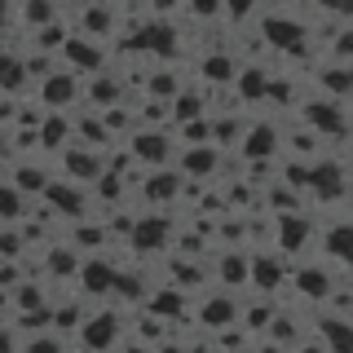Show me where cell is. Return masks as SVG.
<instances>
[{
	"mask_svg": "<svg viewBox=\"0 0 353 353\" xmlns=\"http://www.w3.org/2000/svg\"><path fill=\"white\" fill-rule=\"evenodd\" d=\"M172 216H159V212H137V225L128 234V248L137 256H150V252H163L172 243Z\"/></svg>",
	"mask_w": 353,
	"mask_h": 353,
	"instance_id": "obj_1",
	"label": "cell"
},
{
	"mask_svg": "<svg viewBox=\"0 0 353 353\" xmlns=\"http://www.w3.org/2000/svg\"><path fill=\"white\" fill-rule=\"evenodd\" d=\"M84 75H75L71 66H58V71L49 75V80L40 84V106L44 110H62V115H71V102H80L84 97Z\"/></svg>",
	"mask_w": 353,
	"mask_h": 353,
	"instance_id": "obj_2",
	"label": "cell"
},
{
	"mask_svg": "<svg viewBox=\"0 0 353 353\" xmlns=\"http://www.w3.org/2000/svg\"><path fill=\"white\" fill-rule=\"evenodd\" d=\"M172 150H176V141H172V132H163V128H137L128 137V154L137 163H150V168H163V163L172 159Z\"/></svg>",
	"mask_w": 353,
	"mask_h": 353,
	"instance_id": "obj_3",
	"label": "cell"
},
{
	"mask_svg": "<svg viewBox=\"0 0 353 353\" xmlns=\"http://www.w3.org/2000/svg\"><path fill=\"white\" fill-rule=\"evenodd\" d=\"M119 331H124V318L115 314V309H97V314H88V323L80 331L84 349L88 353H115V340Z\"/></svg>",
	"mask_w": 353,
	"mask_h": 353,
	"instance_id": "obj_4",
	"label": "cell"
},
{
	"mask_svg": "<svg viewBox=\"0 0 353 353\" xmlns=\"http://www.w3.org/2000/svg\"><path fill=\"white\" fill-rule=\"evenodd\" d=\"M301 124L323 132V137H340L349 124H345V110H340L336 97H309V102L301 106Z\"/></svg>",
	"mask_w": 353,
	"mask_h": 353,
	"instance_id": "obj_5",
	"label": "cell"
},
{
	"mask_svg": "<svg viewBox=\"0 0 353 353\" xmlns=\"http://www.w3.org/2000/svg\"><path fill=\"white\" fill-rule=\"evenodd\" d=\"M287 283H292V270H287L283 252H252V287L261 296H274Z\"/></svg>",
	"mask_w": 353,
	"mask_h": 353,
	"instance_id": "obj_6",
	"label": "cell"
},
{
	"mask_svg": "<svg viewBox=\"0 0 353 353\" xmlns=\"http://www.w3.org/2000/svg\"><path fill=\"white\" fill-rule=\"evenodd\" d=\"M181 185H185V172L181 168H154L150 176H141V203H150V208H168L176 203V194H181Z\"/></svg>",
	"mask_w": 353,
	"mask_h": 353,
	"instance_id": "obj_7",
	"label": "cell"
},
{
	"mask_svg": "<svg viewBox=\"0 0 353 353\" xmlns=\"http://www.w3.org/2000/svg\"><path fill=\"white\" fill-rule=\"evenodd\" d=\"M62 181H75V185H97L102 181V154L97 150H88V146H71V150H62Z\"/></svg>",
	"mask_w": 353,
	"mask_h": 353,
	"instance_id": "obj_8",
	"label": "cell"
},
{
	"mask_svg": "<svg viewBox=\"0 0 353 353\" xmlns=\"http://www.w3.org/2000/svg\"><path fill=\"white\" fill-rule=\"evenodd\" d=\"M309 194H314V199H340V194H349V172H345V163H336V159H314V168H309Z\"/></svg>",
	"mask_w": 353,
	"mask_h": 353,
	"instance_id": "obj_9",
	"label": "cell"
},
{
	"mask_svg": "<svg viewBox=\"0 0 353 353\" xmlns=\"http://www.w3.org/2000/svg\"><path fill=\"white\" fill-rule=\"evenodd\" d=\"M243 323V309L234 296H208L203 305H199V331H212V336H221L225 327Z\"/></svg>",
	"mask_w": 353,
	"mask_h": 353,
	"instance_id": "obj_10",
	"label": "cell"
},
{
	"mask_svg": "<svg viewBox=\"0 0 353 353\" xmlns=\"http://www.w3.org/2000/svg\"><path fill=\"white\" fill-rule=\"evenodd\" d=\"M44 208H49V212L71 216V221H84L88 216V194L75 181H53L49 194H44Z\"/></svg>",
	"mask_w": 353,
	"mask_h": 353,
	"instance_id": "obj_11",
	"label": "cell"
},
{
	"mask_svg": "<svg viewBox=\"0 0 353 353\" xmlns=\"http://www.w3.org/2000/svg\"><path fill=\"white\" fill-rule=\"evenodd\" d=\"M80 287H84V296H93V301H106V296H115V287H119V270L110 261L93 256V261H84V270H80Z\"/></svg>",
	"mask_w": 353,
	"mask_h": 353,
	"instance_id": "obj_12",
	"label": "cell"
},
{
	"mask_svg": "<svg viewBox=\"0 0 353 353\" xmlns=\"http://www.w3.org/2000/svg\"><path fill=\"white\" fill-rule=\"evenodd\" d=\"M58 58H62V66H71L75 75H97L102 71V49H97L88 36H80V31L66 40V49L58 53Z\"/></svg>",
	"mask_w": 353,
	"mask_h": 353,
	"instance_id": "obj_13",
	"label": "cell"
},
{
	"mask_svg": "<svg viewBox=\"0 0 353 353\" xmlns=\"http://www.w3.org/2000/svg\"><path fill=\"white\" fill-rule=\"evenodd\" d=\"M309 234H314V221L305 212H287L279 216V230H274V248L283 252V256H292V252H305Z\"/></svg>",
	"mask_w": 353,
	"mask_h": 353,
	"instance_id": "obj_14",
	"label": "cell"
},
{
	"mask_svg": "<svg viewBox=\"0 0 353 353\" xmlns=\"http://www.w3.org/2000/svg\"><path fill=\"white\" fill-rule=\"evenodd\" d=\"M221 146H181V159L176 168L185 172V181H212L216 176V163H221Z\"/></svg>",
	"mask_w": 353,
	"mask_h": 353,
	"instance_id": "obj_15",
	"label": "cell"
},
{
	"mask_svg": "<svg viewBox=\"0 0 353 353\" xmlns=\"http://www.w3.org/2000/svg\"><path fill=\"white\" fill-rule=\"evenodd\" d=\"M261 36H265L270 49H301V44H305V27L296 18L270 14V18H261Z\"/></svg>",
	"mask_w": 353,
	"mask_h": 353,
	"instance_id": "obj_16",
	"label": "cell"
},
{
	"mask_svg": "<svg viewBox=\"0 0 353 353\" xmlns=\"http://www.w3.org/2000/svg\"><path fill=\"white\" fill-rule=\"evenodd\" d=\"M216 279L225 283V287H252V256H248V248H225L216 256Z\"/></svg>",
	"mask_w": 353,
	"mask_h": 353,
	"instance_id": "obj_17",
	"label": "cell"
},
{
	"mask_svg": "<svg viewBox=\"0 0 353 353\" xmlns=\"http://www.w3.org/2000/svg\"><path fill=\"white\" fill-rule=\"evenodd\" d=\"M176 27L172 22H159V18H150L146 27L137 31V49H146V53H154V58H172L176 53Z\"/></svg>",
	"mask_w": 353,
	"mask_h": 353,
	"instance_id": "obj_18",
	"label": "cell"
},
{
	"mask_svg": "<svg viewBox=\"0 0 353 353\" xmlns=\"http://www.w3.org/2000/svg\"><path fill=\"white\" fill-rule=\"evenodd\" d=\"M279 141H283V132L274 128V124H252V128H248V137H243V146H239V150H243V159L261 163V159H274V154L283 150Z\"/></svg>",
	"mask_w": 353,
	"mask_h": 353,
	"instance_id": "obj_19",
	"label": "cell"
},
{
	"mask_svg": "<svg viewBox=\"0 0 353 353\" xmlns=\"http://www.w3.org/2000/svg\"><path fill=\"white\" fill-rule=\"evenodd\" d=\"M84 97H88V106L102 115V110L124 102V80H119V75H110V71H97V75H88V93Z\"/></svg>",
	"mask_w": 353,
	"mask_h": 353,
	"instance_id": "obj_20",
	"label": "cell"
},
{
	"mask_svg": "<svg viewBox=\"0 0 353 353\" xmlns=\"http://www.w3.org/2000/svg\"><path fill=\"white\" fill-rule=\"evenodd\" d=\"M5 163H9V181L5 185H14L22 194H49V185H53L49 168H40V163H18V159H5Z\"/></svg>",
	"mask_w": 353,
	"mask_h": 353,
	"instance_id": "obj_21",
	"label": "cell"
},
{
	"mask_svg": "<svg viewBox=\"0 0 353 353\" xmlns=\"http://www.w3.org/2000/svg\"><path fill=\"white\" fill-rule=\"evenodd\" d=\"M292 287L305 301H331V292H336V283H331V274L323 265H301V270L292 274Z\"/></svg>",
	"mask_w": 353,
	"mask_h": 353,
	"instance_id": "obj_22",
	"label": "cell"
},
{
	"mask_svg": "<svg viewBox=\"0 0 353 353\" xmlns=\"http://www.w3.org/2000/svg\"><path fill=\"white\" fill-rule=\"evenodd\" d=\"M84 261L75 256V248H66V243H49L44 248V279H80Z\"/></svg>",
	"mask_w": 353,
	"mask_h": 353,
	"instance_id": "obj_23",
	"label": "cell"
},
{
	"mask_svg": "<svg viewBox=\"0 0 353 353\" xmlns=\"http://www.w3.org/2000/svg\"><path fill=\"white\" fill-rule=\"evenodd\" d=\"M318 340L331 349V353H353V323L340 314H323L318 318Z\"/></svg>",
	"mask_w": 353,
	"mask_h": 353,
	"instance_id": "obj_24",
	"label": "cell"
},
{
	"mask_svg": "<svg viewBox=\"0 0 353 353\" xmlns=\"http://www.w3.org/2000/svg\"><path fill=\"white\" fill-rule=\"evenodd\" d=\"M318 84H323L327 97H336V102L353 97V62H327V66H318Z\"/></svg>",
	"mask_w": 353,
	"mask_h": 353,
	"instance_id": "obj_25",
	"label": "cell"
},
{
	"mask_svg": "<svg viewBox=\"0 0 353 353\" xmlns=\"http://www.w3.org/2000/svg\"><path fill=\"white\" fill-rule=\"evenodd\" d=\"M234 93H239V102H265V97H270V71L256 66V62H248L234 80Z\"/></svg>",
	"mask_w": 353,
	"mask_h": 353,
	"instance_id": "obj_26",
	"label": "cell"
},
{
	"mask_svg": "<svg viewBox=\"0 0 353 353\" xmlns=\"http://www.w3.org/2000/svg\"><path fill=\"white\" fill-rule=\"evenodd\" d=\"M185 88H181V71H172V66H159V71L146 75V97L150 102H176Z\"/></svg>",
	"mask_w": 353,
	"mask_h": 353,
	"instance_id": "obj_27",
	"label": "cell"
},
{
	"mask_svg": "<svg viewBox=\"0 0 353 353\" xmlns=\"http://www.w3.org/2000/svg\"><path fill=\"white\" fill-rule=\"evenodd\" d=\"M239 71L243 66H234V58L230 53H208L203 62H199V75H203V84H234L239 80Z\"/></svg>",
	"mask_w": 353,
	"mask_h": 353,
	"instance_id": "obj_28",
	"label": "cell"
},
{
	"mask_svg": "<svg viewBox=\"0 0 353 353\" xmlns=\"http://www.w3.org/2000/svg\"><path fill=\"white\" fill-rule=\"evenodd\" d=\"M323 252L331 261L340 265H353V225L345 221V225H327L323 230Z\"/></svg>",
	"mask_w": 353,
	"mask_h": 353,
	"instance_id": "obj_29",
	"label": "cell"
},
{
	"mask_svg": "<svg viewBox=\"0 0 353 353\" xmlns=\"http://www.w3.org/2000/svg\"><path fill=\"white\" fill-rule=\"evenodd\" d=\"M110 31H115V14H110L102 0H93V5L84 9V18H80V36L102 40V36H110Z\"/></svg>",
	"mask_w": 353,
	"mask_h": 353,
	"instance_id": "obj_30",
	"label": "cell"
},
{
	"mask_svg": "<svg viewBox=\"0 0 353 353\" xmlns=\"http://www.w3.org/2000/svg\"><path fill=\"white\" fill-rule=\"evenodd\" d=\"M22 84H31L27 58H18V53H5V66H0V88H5V97H18Z\"/></svg>",
	"mask_w": 353,
	"mask_h": 353,
	"instance_id": "obj_31",
	"label": "cell"
},
{
	"mask_svg": "<svg viewBox=\"0 0 353 353\" xmlns=\"http://www.w3.org/2000/svg\"><path fill=\"white\" fill-rule=\"evenodd\" d=\"M194 119H208V110H203V93L185 88V93L172 102V124H176V128H185V124H194Z\"/></svg>",
	"mask_w": 353,
	"mask_h": 353,
	"instance_id": "obj_32",
	"label": "cell"
},
{
	"mask_svg": "<svg viewBox=\"0 0 353 353\" xmlns=\"http://www.w3.org/2000/svg\"><path fill=\"white\" fill-rule=\"evenodd\" d=\"M150 314L154 318H163V323H168V318H176V314H181V309H185V301H181V292H176V287L168 283V287H159V292H150Z\"/></svg>",
	"mask_w": 353,
	"mask_h": 353,
	"instance_id": "obj_33",
	"label": "cell"
},
{
	"mask_svg": "<svg viewBox=\"0 0 353 353\" xmlns=\"http://www.w3.org/2000/svg\"><path fill=\"white\" fill-rule=\"evenodd\" d=\"M0 221L5 225H27V194L14 190V185L0 190Z\"/></svg>",
	"mask_w": 353,
	"mask_h": 353,
	"instance_id": "obj_34",
	"label": "cell"
},
{
	"mask_svg": "<svg viewBox=\"0 0 353 353\" xmlns=\"http://www.w3.org/2000/svg\"><path fill=\"white\" fill-rule=\"evenodd\" d=\"M84 323H88L84 301H75V305H58V309H53V331H58V336H66V331H84Z\"/></svg>",
	"mask_w": 353,
	"mask_h": 353,
	"instance_id": "obj_35",
	"label": "cell"
},
{
	"mask_svg": "<svg viewBox=\"0 0 353 353\" xmlns=\"http://www.w3.org/2000/svg\"><path fill=\"white\" fill-rule=\"evenodd\" d=\"M22 18H27V27L44 31V27L58 22V5H53V0H22Z\"/></svg>",
	"mask_w": 353,
	"mask_h": 353,
	"instance_id": "obj_36",
	"label": "cell"
},
{
	"mask_svg": "<svg viewBox=\"0 0 353 353\" xmlns=\"http://www.w3.org/2000/svg\"><path fill=\"white\" fill-rule=\"evenodd\" d=\"M274 318H279V309H274V301H256V305H248V309H243V331H270L274 327Z\"/></svg>",
	"mask_w": 353,
	"mask_h": 353,
	"instance_id": "obj_37",
	"label": "cell"
},
{
	"mask_svg": "<svg viewBox=\"0 0 353 353\" xmlns=\"http://www.w3.org/2000/svg\"><path fill=\"white\" fill-rule=\"evenodd\" d=\"M270 340H274V345H287V349L305 345V340H301V327H296V318L283 314V309H279V318H274V327H270Z\"/></svg>",
	"mask_w": 353,
	"mask_h": 353,
	"instance_id": "obj_38",
	"label": "cell"
},
{
	"mask_svg": "<svg viewBox=\"0 0 353 353\" xmlns=\"http://www.w3.org/2000/svg\"><path fill=\"white\" fill-rule=\"evenodd\" d=\"M287 141H292V146H287V159H309V154H314V141H323V132H314V128L301 124Z\"/></svg>",
	"mask_w": 353,
	"mask_h": 353,
	"instance_id": "obj_39",
	"label": "cell"
},
{
	"mask_svg": "<svg viewBox=\"0 0 353 353\" xmlns=\"http://www.w3.org/2000/svg\"><path fill=\"white\" fill-rule=\"evenodd\" d=\"M172 287H203V279H208V270H203V265H190V261H185V256H176L172 261Z\"/></svg>",
	"mask_w": 353,
	"mask_h": 353,
	"instance_id": "obj_40",
	"label": "cell"
},
{
	"mask_svg": "<svg viewBox=\"0 0 353 353\" xmlns=\"http://www.w3.org/2000/svg\"><path fill=\"white\" fill-rule=\"evenodd\" d=\"M66 40H71V36H66V27H62V22H53V27H44V31H36V53H53V49H66Z\"/></svg>",
	"mask_w": 353,
	"mask_h": 353,
	"instance_id": "obj_41",
	"label": "cell"
},
{
	"mask_svg": "<svg viewBox=\"0 0 353 353\" xmlns=\"http://www.w3.org/2000/svg\"><path fill=\"white\" fill-rule=\"evenodd\" d=\"M22 248H27L22 230L18 225H5V234H0V256H5V261H22Z\"/></svg>",
	"mask_w": 353,
	"mask_h": 353,
	"instance_id": "obj_42",
	"label": "cell"
},
{
	"mask_svg": "<svg viewBox=\"0 0 353 353\" xmlns=\"http://www.w3.org/2000/svg\"><path fill=\"white\" fill-rule=\"evenodd\" d=\"M22 353H66V345H62L58 331H44V336H31L27 345H22Z\"/></svg>",
	"mask_w": 353,
	"mask_h": 353,
	"instance_id": "obj_43",
	"label": "cell"
},
{
	"mask_svg": "<svg viewBox=\"0 0 353 353\" xmlns=\"http://www.w3.org/2000/svg\"><path fill=\"white\" fill-rule=\"evenodd\" d=\"M115 301H150V296H146V287H141V279H137V274H119Z\"/></svg>",
	"mask_w": 353,
	"mask_h": 353,
	"instance_id": "obj_44",
	"label": "cell"
},
{
	"mask_svg": "<svg viewBox=\"0 0 353 353\" xmlns=\"http://www.w3.org/2000/svg\"><path fill=\"white\" fill-rule=\"evenodd\" d=\"M185 9L199 18V22H208V18H216V14H225V0H185Z\"/></svg>",
	"mask_w": 353,
	"mask_h": 353,
	"instance_id": "obj_45",
	"label": "cell"
},
{
	"mask_svg": "<svg viewBox=\"0 0 353 353\" xmlns=\"http://www.w3.org/2000/svg\"><path fill=\"white\" fill-rule=\"evenodd\" d=\"M141 336H146V345H150V340H159V336H163V318H154V314L141 318V314H137V340H141Z\"/></svg>",
	"mask_w": 353,
	"mask_h": 353,
	"instance_id": "obj_46",
	"label": "cell"
},
{
	"mask_svg": "<svg viewBox=\"0 0 353 353\" xmlns=\"http://www.w3.org/2000/svg\"><path fill=\"white\" fill-rule=\"evenodd\" d=\"M331 53H336V62H353V27H345L331 44Z\"/></svg>",
	"mask_w": 353,
	"mask_h": 353,
	"instance_id": "obj_47",
	"label": "cell"
},
{
	"mask_svg": "<svg viewBox=\"0 0 353 353\" xmlns=\"http://www.w3.org/2000/svg\"><path fill=\"white\" fill-rule=\"evenodd\" d=\"M176 9H185V0H150V18H159V22H168Z\"/></svg>",
	"mask_w": 353,
	"mask_h": 353,
	"instance_id": "obj_48",
	"label": "cell"
},
{
	"mask_svg": "<svg viewBox=\"0 0 353 353\" xmlns=\"http://www.w3.org/2000/svg\"><path fill=\"white\" fill-rule=\"evenodd\" d=\"M256 9V0H225V14H230V22H243Z\"/></svg>",
	"mask_w": 353,
	"mask_h": 353,
	"instance_id": "obj_49",
	"label": "cell"
},
{
	"mask_svg": "<svg viewBox=\"0 0 353 353\" xmlns=\"http://www.w3.org/2000/svg\"><path fill=\"white\" fill-rule=\"evenodd\" d=\"M270 97H274V102H292V84H279V80H270Z\"/></svg>",
	"mask_w": 353,
	"mask_h": 353,
	"instance_id": "obj_50",
	"label": "cell"
},
{
	"mask_svg": "<svg viewBox=\"0 0 353 353\" xmlns=\"http://www.w3.org/2000/svg\"><path fill=\"white\" fill-rule=\"evenodd\" d=\"M318 9H327V14H336V18H345V5L349 0H314Z\"/></svg>",
	"mask_w": 353,
	"mask_h": 353,
	"instance_id": "obj_51",
	"label": "cell"
},
{
	"mask_svg": "<svg viewBox=\"0 0 353 353\" xmlns=\"http://www.w3.org/2000/svg\"><path fill=\"white\" fill-rule=\"evenodd\" d=\"M154 353H190V345H185V340H163Z\"/></svg>",
	"mask_w": 353,
	"mask_h": 353,
	"instance_id": "obj_52",
	"label": "cell"
},
{
	"mask_svg": "<svg viewBox=\"0 0 353 353\" xmlns=\"http://www.w3.org/2000/svg\"><path fill=\"white\" fill-rule=\"evenodd\" d=\"M292 353H331V349L323 345V340H305V345H296Z\"/></svg>",
	"mask_w": 353,
	"mask_h": 353,
	"instance_id": "obj_53",
	"label": "cell"
},
{
	"mask_svg": "<svg viewBox=\"0 0 353 353\" xmlns=\"http://www.w3.org/2000/svg\"><path fill=\"white\" fill-rule=\"evenodd\" d=\"M256 353H292L287 345H274V340H265V345H256Z\"/></svg>",
	"mask_w": 353,
	"mask_h": 353,
	"instance_id": "obj_54",
	"label": "cell"
},
{
	"mask_svg": "<svg viewBox=\"0 0 353 353\" xmlns=\"http://www.w3.org/2000/svg\"><path fill=\"white\" fill-rule=\"evenodd\" d=\"M283 5H296V0H283Z\"/></svg>",
	"mask_w": 353,
	"mask_h": 353,
	"instance_id": "obj_55",
	"label": "cell"
},
{
	"mask_svg": "<svg viewBox=\"0 0 353 353\" xmlns=\"http://www.w3.org/2000/svg\"><path fill=\"white\" fill-rule=\"evenodd\" d=\"M212 353H221V349H216V345H212Z\"/></svg>",
	"mask_w": 353,
	"mask_h": 353,
	"instance_id": "obj_56",
	"label": "cell"
}]
</instances>
